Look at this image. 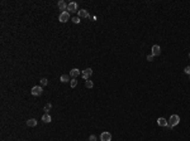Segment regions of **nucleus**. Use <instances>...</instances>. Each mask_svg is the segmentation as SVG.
<instances>
[{"instance_id":"f257e3e1","label":"nucleus","mask_w":190,"mask_h":141,"mask_svg":"<svg viewBox=\"0 0 190 141\" xmlns=\"http://www.w3.org/2000/svg\"><path fill=\"white\" fill-rule=\"evenodd\" d=\"M179 122H180V117H179L178 115H172V116L170 117L168 122H167V124H168V125H167V127H170V129H171V127L176 126V125H178Z\"/></svg>"},{"instance_id":"f03ea898","label":"nucleus","mask_w":190,"mask_h":141,"mask_svg":"<svg viewBox=\"0 0 190 141\" xmlns=\"http://www.w3.org/2000/svg\"><path fill=\"white\" fill-rule=\"evenodd\" d=\"M68 19H70V14H68V11H62L61 14H60V16H58V20L61 23H66V22H68Z\"/></svg>"},{"instance_id":"7ed1b4c3","label":"nucleus","mask_w":190,"mask_h":141,"mask_svg":"<svg viewBox=\"0 0 190 141\" xmlns=\"http://www.w3.org/2000/svg\"><path fill=\"white\" fill-rule=\"evenodd\" d=\"M30 92H32L33 96H41V94L43 93V88H42L41 86H34Z\"/></svg>"},{"instance_id":"20e7f679","label":"nucleus","mask_w":190,"mask_h":141,"mask_svg":"<svg viewBox=\"0 0 190 141\" xmlns=\"http://www.w3.org/2000/svg\"><path fill=\"white\" fill-rule=\"evenodd\" d=\"M92 74V69L91 68H86L85 71H82V73H81V76H82V78L86 81V79H89V77Z\"/></svg>"},{"instance_id":"39448f33","label":"nucleus","mask_w":190,"mask_h":141,"mask_svg":"<svg viewBox=\"0 0 190 141\" xmlns=\"http://www.w3.org/2000/svg\"><path fill=\"white\" fill-rule=\"evenodd\" d=\"M67 10H68V13H76L78 11V4L76 3H70L68 4V6H67Z\"/></svg>"},{"instance_id":"423d86ee","label":"nucleus","mask_w":190,"mask_h":141,"mask_svg":"<svg viewBox=\"0 0 190 141\" xmlns=\"http://www.w3.org/2000/svg\"><path fill=\"white\" fill-rule=\"evenodd\" d=\"M100 140H102V141H110V140H112V135H110L109 132H102Z\"/></svg>"},{"instance_id":"0eeeda50","label":"nucleus","mask_w":190,"mask_h":141,"mask_svg":"<svg viewBox=\"0 0 190 141\" xmlns=\"http://www.w3.org/2000/svg\"><path fill=\"white\" fill-rule=\"evenodd\" d=\"M161 54V48L160 46H154L152 47V55L156 57V55H160Z\"/></svg>"},{"instance_id":"6e6552de","label":"nucleus","mask_w":190,"mask_h":141,"mask_svg":"<svg viewBox=\"0 0 190 141\" xmlns=\"http://www.w3.org/2000/svg\"><path fill=\"white\" fill-rule=\"evenodd\" d=\"M157 124H158V126H162V127H167V120L166 118H164V117H160L158 120H157Z\"/></svg>"},{"instance_id":"1a4fd4ad","label":"nucleus","mask_w":190,"mask_h":141,"mask_svg":"<svg viewBox=\"0 0 190 141\" xmlns=\"http://www.w3.org/2000/svg\"><path fill=\"white\" fill-rule=\"evenodd\" d=\"M57 5H58V8H60V10H64V11H66L67 10V4L64 1V0H60V1H58V4H57Z\"/></svg>"},{"instance_id":"9d476101","label":"nucleus","mask_w":190,"mask_h":141,"mask_svg":"<svg viewBox=\"0 0 190 141\" xmlns=\"http://www.w3.org/2000/svg\"><path fill=\"white\" fill-rule=\"evenodd\" d=\"M80 74V71L78 69V68H72L71 71H70V77H72V78H76Z\"/></svg>"},{"instance_id":"9b49d317","label":"nucleus","mask_w":190,"mask_h":141,"mask_svg":"<svg viewBox=\"0 0 190 141\" xmlns=\"http://www.w3.org/2000/svg\"><path fill=\"white\" fill-rule=\"evenodd\" d=\"M37 120L36 118H30V120H28L27 121V126H29V127H34V126H37Z\"/></svg>"},{"instance_id":"f8f14e48","label":"nucleus","mask_w":190,"mask_h":141,"mask_svg":"<svg viewBox=\"0 0 190 141\" xmlns=\"http://www.w3.org/2000/svg\"><path fill=\"white\" fill-rule=\"evenodd\" d=\"M42 121H43V122H46V124H50L51 121H52V118H51V116H50L48 113H44V115L42 116Z\"/></svg>"},{"instance_id":"ddd939ff","label":"nucleus","mask_w":190,"mask_h":141,"mask_svg":"<svg viewBox=\"0 0 190 141\" xmlns=\"http://www.w3.org/2000/svg\"><path fill=\"white\" fill-rule=\"evenodd\" d=\"M79 16H80V18H88V16H89V13H88V10H85V9H81V10H79Z\"/></svg>"},{"instance_id":"4468645a","label":"nucleus","mask_w":190,"mask_h":141,"mask_svg":"<svg viewBox=\"0 0 190 141\" xmlns=\"http://www.w3.org/2000/svg\"><path fill=\"white\" fill-rule=\"evenodd\" d=\"M60 81H61V82H64V83L68 82V81H70V77H68V74H62V76H61V78H60Z\"/></svg>"},{"instance_id":"2eb2a0df","label":"nucleus","mask_w":190,"mask_h":141,"mask_svg":"<svg viewBox=\"0 0 190 141\" xmlns=\"http://www.w3.org/2000/svg\"><path fill=\"white\" fill-rule=\"evenodd\" d=\"M85 86H86L88 88H92V87H94V83H92V81H90V79H86V81H85Z\"/></svg>"},{"instance_id":"dca6fc26","label":"nucleus","mask_w":190,"mask_h":141,"mask_svg":"<svg viewBox=\"0 0 190 141\" xmlns=\"http://www.w3.org/2000/svg\"><path fill=\"white\" fill-rule=\"evenodd\" d=\"M70 85H71V87H72V88H75L76 86H78V79H76V78H72V79H71V82H70Z\"/></svg>"},{"instance_id":"f3484780","label":"nucleus","mask_w":190,"mask_h":141,"mask_svg":"<svg viewBox=\"0 0 190 141\" xmlns=\"http://www.w3.org/2000/svg\"><path fill=\"white\" fill-rule=\"evenodd\" d=\"M51 108H52V103H46V106H44V111H46V113H48V111H51Z\"/></svg>"},{"instance_id":"a211bd4d","label":"nucleus","mask_w":190,"mask_h":141,"mask_svg":"<svg viewBox=\"0 0 190 141\" xmlns=\"http://www.w3.org/2000/svg\"><path fill=\"white\" fill-rule=\"evenodd\" d=\"M71 20H72V22H74L75 24H79V23H80V19H79V16H75V18H72Z\"/></svg>"},{"instance_id":"6ab92c4d","label":"nucleus","mask_w":190,"mask_h":141,"mask_svg":"<svg viewBox=\"0 0 190 141\" xmlns=\"http://www.w3.org/2000/svg\"><path fill=\"white\" fill-rule=\"evenodd\" d=\"M47 83H48V79H47V78H42V79H41V85H42V86H46Z\"/></svg>"},{"instance_id":"aec40b11","label":"nucleus","mask_w":190,"mask_h":141,"mask_svg":"<svg viewBox=\"0 0 190 141\" xmlns=\"http://www.w3.org/2000/svg\"><path fill=\"white\" fill-rule=\"evenodd\" d=\"M184 72H185L186 74H189V76H190V66H188V67H185V69H184Z\"/></svg>"},{"instance_id":"412c9836","label":"nucleus","mask_w":190,"mask_h":141,"mask_svg":"<svg viewBox=\"0 0 190 141\" xmlns=\"http://www.w3.org/2000/svg\"><path fill=\"white\" fill-rule=\"evenodd\" d=\"M89 141H96V136H95V135H91V136L89 137Z\"/></svg>"},{"instance_id":"4be33fe9","label":"nucleus","mask_w":190,"mask_h":141,"mask_svg":"<svg viewBox=\"0 0 190 141\" xmlns=\"http://www.w3.org/2000/svg\"><path fill=\"white\" fill-rule=\"evenodd\" d=\"M147 60H150V62H152V60H154V55H152V54L150 55V54H148V55H147Z\"/></svg>"},{"instance_id":"5701e85b","label":"nucleus","mask_w":190,"mask_h":141,"mask_svg":"<svg viewBox=\"0 0 190 141\" xmlns=\"http://www.w3.org/2000/svg\"><path fill=\"white\" fill-rule=\"evenodd\" d=\"M189 58H190V54H189Z\"/></svg>"},{"instance_id":"b1692460","label":"nucleus","mask_w":190,"mask_h":141,"mask_svg":"<svg viewBox=\"0 0 190 141\" xmlns=\"http://www.w3.org/2000/svg\"><path fill=\"white\" fill-rule=\"evenodd\" d=\"M189 77H190V76H189Z\"/></svg>"}]
</instances>
